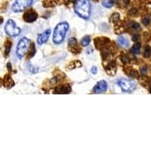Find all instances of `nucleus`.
I'll use <instances>...</instances> for the list:
<instances>
[{
	"label": "nucleus",
	"instance_id": "1",
	"mask_svg": "<svg viewBox=\"0 0 151 151\" xmlns=\"http://www.w3.org/2000/svg\"><path fill=\"white\" fill-rule=\"evenodd\" d=\"M75 12L82 18L87 19L91 14V3L89 0H76L74 5Z\"/></svg>",
	"mask_w": 151,
	"mask_h": 151
},
{
	"label": "nucleus",
	"instance_id": "2",
	"mask_svg": "<svg viewBox=\"0 0 151 151\" xmlns=\"http://www.w3.org/2000/svg\"><path fill=\"white\" fill-rule=\"evenodd\" d=\"M69 29V24L67 22H61L58 24L54 30L53 42L55 44H60L64 42L66 37V33Z\"/></svg>",
	"mask_w": 151,
	"mask_h": 151
},
{
	"label": "nucleus",
	"instance_id": "3",
	"mask_svg": "<svg viewBox=\"0 0 151 151\" xmlns=\"http://www.w3.org/2000/svg\"><path fill=\"white\" fill-rule=\"evenodd\" d=\"M29 43H30L29 40H28L27 38L25 37L21 39V40H20V42H18L17 46L16 54H17V56L20 59L24 58V55H26L28 48H29Z\"/></svg>",
	"mask_w": 151,
	"mask_h": 151
},
{
	"label": "nucleus",
	"instance_id": "4",
	"mask_svg": "<svg viewBox=\"0 0 151 151\" xmlns=\"http://www.w3.org/2000/svg\"><path fill=\"white\" fill-rule=\"evenodd\" d=\"M5 31L9 36L14 37L20 34L21 29L16 26V24L13 20L9 19L5 26Z\"/></svg>",
	"mask_w": 151,
	"mask_h": 151
},
{
	"label": "nucleus",
	"instance_id": "5",
	"mask_svg": "<svg viewBox=\"0 0 151 151\" xmlns=\"http://www.w3.org/2000/svg\"><path fill=\"white\" fill-rule=\"evenodd\" d=\"M33 0H15L12 5V10L14 12H21L30 6Z\"/></svg>",
	"mask_w": 151,
	"mask_h": 151
},
{
	"label": "nucleus",
	"instance_id": "6",
	"mask_svg": "<svg viewBox=\"0 0 151 151\" xmlns=\"http://www.w3.org/2000/svg\"><path fill=\"white\" fill-rule=\"evenodd\" d=\"M118 85L125 92H130L135 88V84L132 81L126 79H121L118 81Z\"/></svg>",
	"mask_w": 151,
	"mask_h": 151
},
{
	"label": "nucleus",
	"instance_id": "7",
	"mask_svg": "<svg viewBox=\"0 0 151 151\" xmlns=\"http://www.w3.org/2000/svg\"><path fill=\"white\" fill-rule=\"evenodd\" d=\"M107 89V83L106 81L101 80L98 82L93 88V91L96 94H100V93L104 92Z\"/></svg>",
	"mask_w": 151,
	"mask_h": 151
},
{
	"label": "nucleus",
	"instance_id": "8",
	"mask_svg": "<svg viewBox=\"0 0 151 151\" xmlns=\"http://www.w3.org/2000/svg\"><path fill=\"white\" fill-rule=\"evenodd\" d=\"M38 14L35 11L29 10L24 14V20L27 23H32L37 19Z\"/></svg>",
	"mask_w": 151,
	"mask_h": 151
},
{
	"label": "nucleus",
	"instance_id": "9",
	"mask_svg": "<svg viewBox=\"0 0 151 151\" xmlns=\"http://www.w3.org/2000/svg\"><path fill=\"white\" fill-rule=\"evenodd\" d=\"M50 35H51V30H50V29H47V30L44 31L42 33L39 35L37 39L38 44L42 45L43 43H45V42L48 40Z\"/></svg>",
	"mask_w": 151,
	"mask_h": 151
},
{
	"label": "nucleus",
	"instance_id": "10",
	"mask_svg": "<svg viewBox=\"0 0 151 151\" xmlns=\"http://www.w3.org/2000/svg\"><path fill=\"white\" fill-rule=\"evenodd\" d=\"M71 91L70 86L68 85H64L60 87L57 88L55 89V92L59 93V94H68Z\"/></svg>",
	"mask_w": 151,
	"mask_h": 151
},
{
	"label": "nucleus",
	"instance_id": "11",
	"mask_svg": "<svg viewBox=\"0 0 151 151\" xmlns=\"http://www.w3.org/2000/svg\"><path fill=\"white\" fill-rule=\"evenodd\" d=\"M4 86H5L6 88H11L12 87L14 86V81L12 80V79L11 78V76L9 75H6L4 78Z\"/></svg>",
	"mask_w": 151,
	"mask_h": 151
},
{
	"label": "nucleus",
	"instance_id": "12",
	"mask_svg": "<svg viewBox=\"0 0 151 151\" xmlns=\"http://www.w3.org/2000/svg\"><path fill=\"white\" fill-rule=\"evenodd\" d=\"M117 42H118L119 45H120L121 47H122V48L127 47L129 45V41H128L126 38L123 37V36H119Z\"/></svg>",
	"mask_w": 151,
	"mask_h": 151
},
{
	"label": "nucleus",
	"instance_id": "13",
	"mask_svg": "<svg viewBox=\"0 0 151 151\" xmlns=\"http://www.w3.org/2000/svg\"><path fill=\"white\" fill-rule=\"evenodd\" d=\"M140 50H141V45L139 43H137L135 45H134L131 48V52L133 54H139Z\"/></svg>",
	"mask_w": 151,
	"mask_h": 151
},
{
	"label": "nucleus",
	"instance_id": "14",
	"mask_svg": "<svg viewBox=\"0 0 151 151\" xmlns=\"http://www.w3.org/2000/svg\"><path fill=\"white\" fill-rule=\"evenodd\" d=\"M11 48H12V42L9 41V40H7L5 44V56H7L8 55L10 52Z\"/></svg>",
	"mask_w": 151,
	"mask_h": 151
},
{
	"label": "nucleus",
	"instance_id": "15",
	"mask_svg": "<svg viewBox=\"0 0 151 151\" xmlns=\"http://www.w3.org/2000/svg\"><path fill=\"white\" fill-rule=\"evenodd\" d=\"M144 55L145 58H149L151 56V47L149 45H146L144 48Z\"/></svg>",
	"mask_w": 151,
	"mask_h": 151
},
{
	"label": "nucleus",
	"instance_id": "16",
	"mask_svg": "<svg viewBox=\"0 0 151 151\" xmlns=\"http://www.w3.org/2000/svg\"><path fill=\"white\" fill-rule=\"evenodd\" d=\"M102 5H103L105 8H108V9H110V8H111L113 5V2L112 0H103Z\"/></svg>",
	"mask_w": 151,
	"mask_h": 151
},
{
	"label": "nucleus",
	"instance_id": "17",
	"mask_svg": "<svg viewBox=\"0 0 151 151\" xmlns=\"http://www.w3.org/2000/svg\"><path fill=\"white\" fill-rule=\"evenodd\" d=\"M90 41H91V40H90V36H84L83 40H82V45H83V46H87V45H88V44L90 43Z\"/></svg>",
	"mask_w": 151,
	"mask_h": 151
},
{
	"label": "nucleus",
	"instance_id": "18",
	"mask_svg": "<svg viewBox=\"0 0 151 151\" xmlns=\"http://www.w3.org/2000/svg\"><path fill=\"white\" fill-rule=\"evenodd\" d=\"M32 46L29 48V58H32V57L33 56V55H35V53H36V49H35V46H34V44H33V45H31Z\"/></svg>",
	"mask_w": 151,
	"mask_h": 151
},
{
	"label": "nucleus",
	"instance_id": "19",
	"mask_svg": "<svg viewBox=\"0 0 151 151\" xmlns=\"http://www.w3.org/2000/svg\"><path fill=\"white\" fill-rule=\"evenodd\" d=\"M69 45L70 46H75L76 45V43H77V40H76L75 38H71L69 40Z\"/></svg>",
	"mask_w": 151,
	"mask_h": 151
},
{
	"label": "nucleus",
	"instance_id": "20",
	"mask_svg": "<svg viewBox=\"0 0 151 151\" xmlns=\"http://www.w3.org/2000/svg\"><path fill=\"white\" fill-rule=\"evenodd\" d=\"M142 22L144 25H148V24L150 23V18L148 16H146L145 17H144L142 20Z\"/></svg>",
	"mask_w": 151,
	"mask_h": 151
},
{
	"label": "nucleus",
	"instance_id": "21",
	"mask_svg": "<svg viewBox=\"0 0 151 151\" xmlns=\"http://www.w3.org/2000/svg\"><path fill=\"white\" fill-rule=\"evenodd\" d=\"M111 19L113 22H116V21H119V14H113L111 17Z\"/></svg>",
	"mask_w": 151,
	"mask_h": 151
},
{
	"label": "nucleus",
	"instance_id": "22",
	"mask_svg": "<svg viewBox=\"0 0 151 151\" xmlns=\"http://www.w3.org/2000/svg\"><path fill=\"white\" fill-rule=\"evenodd\" d=\"M132 27L134 28V29H138L140 27V25L138 24H137V23H134V24H132Z\"/></svg>",
	"mask_w": 151,
	"mask_h": 151
},
{
	"label": "nucleus",
	"instance_id": "23",
	"mask_svg": "<svg viewBox=\"0 0 151 151\" xmlns=\"http://www.w3.org/2000/svg\"><path fill=\"white\" fill-rule=\"evenodd\" d=\"M91 72L93 74H96L97 72H98V68L96 67H93L91 70Z\"/></svg>",
	"mask_w": 151,
	"mask_h": 151
},
{
	"label": "nucleus",
	"instance_id": "24",
	"mask_svg": "<svg viewBox=\"0 0 151 151\" xmlns=\"http://www.w3.org/2000/svg\"><path fill=\"white\" fill-rule=\"evenodd\" d=\"M138 37H139V36H138V35H134V36H133V40H134V42H136L137 40V39H138Z\"/></svg>",
	"mask_w": 151,
	"mask_h": 151
},
{
	"label": "nucleus",
	"instance_id": "25",
	"mask_svg": "<svg viewBox=\"0 0 151 151\" xmlns=\"http://www.w3.org/2000/svg\"><path fill=\"white\" fill-rule=\"evenodd\" d=\"M2 22H3V18L2 17H0V24H2Z\"/></svg>",
	"mask_w": 151,
	"mask_h": 151
},
{
	"label": "nucleus",
	"instance_id": "26",
	"mask_svg": "<svg viewBox=\"0 0 151 151\" xmlns=\"http://www.w3.org/2000/svg\"><path fill=\"white\" fill-rule=\"evenodd\" d=\"M93 1H94V2H98V0H93Z\"/></svg>",
	"mask_w": 151,
	"mask_h": 151
},
{
	"label": "nucleus",
	"instance_id": "27",
	"mask_svg": "<svg viewBox=\"0 0 151 151\" xmlns=\"http://www.w3.org/2000/svg\"><path fill=\"white\" fill-rule=\"evenodd\" d=\"M150 92H151V89H150Z\"/></svg>",
	"mask_w": 151,
	"mask_h": 151
}]
</instances>
